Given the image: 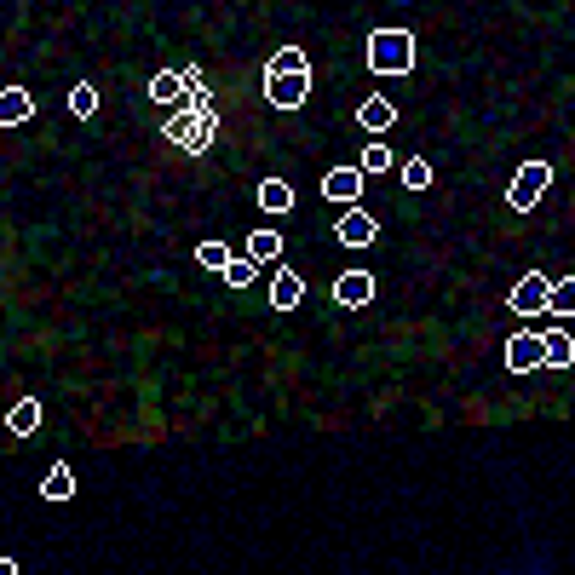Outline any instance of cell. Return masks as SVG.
Segmentation results:
<instances>
[{"mask_svg": "<svg viewBox=\"0 0 575 575\" xmlns=\"http://www.w3.org/2000/svg\"><path fill=\"white\" fill-rule=\"evenodd\" d=\"M368 69H380V75H409L414 69V29H374L368 35Z\"/></svg>", "mask_w": 575, "mask_h": 575, "instance_id": "1", "label": "cell"}, {"mask_svg": "<svg viewBox=\"0 0 575 575\" xmlns=\"http://www.w3.org/2000/svg\"><path fill=\"white\" fill-rule=\"evenodd\" d=\"M552 190V167L547 161H524L518 173H512V190H506V207H518V213H529V207L541 202Z\"/></svg>", "mask_w": 575, "mask_h": 575, "instance_id": "2", "label": "cell"}, {"mask_svg": "<svg viewBox=\"0 0 575 575\" xmlns=\"http://www.w3.org/2000/svg\"><path fill=\"white\" fill-rule=\"evenodd\" d=\"M265 98L276 110H299L311 98V69H265Z\"/></svg>", "mask_w": 575, "mask_h": 575, "instance_id": "3", "label": "cell"}, {"mask_svg": "<svg viewBox=\"0 0 575 575\" xmlns=\"http://www.w3.org/2000/svg\"><path fill=\"white\" fill-rule=\"evenodd\" d=\"M547 288H552V276H547V271H524L506 305H512L518 317H541V311H547Z\"/></svg>", "mask_w": 575, "mask_h": 575, "instance_id": "4", "label": "cell"}, {"mask_svg": "<svg viewBox=\"0 0 575 575\" xmlns=\"http://www.w3.org/2000/svg\"><path fill=\"white\" fill-rule=\"evenodd\" d=\"M334 236H340V248H368V242L380 236V225H374V213H363V207H351V213H340V225H334Z\"/></svg>", "mask_w": 575, "mask_h": 575, "instance_id": "5", "label": "cell"}, {"mask_svg": "<svg viewBox=\"0 0 575 575\" xmlns=\"http://www.w3.org/2000/svg\"><path fill=\"white\" fill-rule=\"evenodd\" d=\"M506 368L512 374H535L541 368V334H512L506 340Z\"/></svg>", "mask_w": 575, "mask_h": 575, "instance_id": "6", "label": "cell"}, {"mask_svg": "<svg viewBox=\"0 0 575 575\" xmlns=\"http://www.w3.org/2000/svg\"><path fill=\"white\" fill-rule=\"evenodd\" d=\"M334 299H340L345 311H363L368 299H374V276H368V271H345L340 282H334Z\"/></svg>", "mask_w": 575, "mask_h": 575, "instance_id": "7", "label": "cell"}, {"mask_svg": "<svg viewBox=\"0 0 575 575\" xmlns=\"http://www.w3.org/2000/svg\"><path fill=\"white\" fill-rule=\"evenodd\" d=\"M322 196H328V202H357V196H363V173H357V167H334V173H328V179H322Z\"/></svg>", "mask_w": 575, "mask_h": 575, "instance_id": "8", "label": "cell"}, {"mask_svg": "<svg viewBox=\"0 0 575 575\" xmlns=\"http://www.w3.org/2000/svg\"><path fill=\"white\" fill-rule=\"evenodd\" d=\"M299 299H305V276L288 271V265H276V276H271V305H276V311H294Z\"/></svg>", "mask_w": 575, "mask_h": 575, "instance_id": "9", "label": "cell"}, {"mask_svg": "<svg viewBox=\"0 0 575 575\" xmlns=\"http://www.w3.org/2000/svg\"><path fill=\"white\" fill-rule=\"evenodd\" d=\"M150 104H161V110L184 104V69H156L150 75Z\"/></svg>", "mask_w": 575, "mask_h": 575, "instance_id": "10", "label": "cell"}, {"mask_svg": "<svg viewBox=\"0 0 575 575\" xmlns=\"http://www.w3.org/2000/svg\"><path fill=\"white\" fill-rule=\"evenodd\" d=\"M35 115V98L23 87H0V127H23Z\"/></svg>", "mask_w": 575, "mask_h": 575, "instance_id": "11", "label": "cell"}, {"mask_svg": "<svg viewBox=\"0 0 575 575\" xmlns=\"http://www.w3.org/2000/svg\"><path fill=\"white\" fill-rule=\"evenodd\" d=\"M357 121H363V133H386L391 121H397V104H391V98H363Z\"/></svg>", "mask_w": 575, "mask_h": 575, "instance_id": "12", "label": "cell"}, {"mask_svg": "<svg viewBox=\"0 0 575 575\" xmlns=\"http://www.w3.org/2000/svg\"><path fill=\"white\" fill-rule=\"evenodd\" d=\"M6 432H18V437L41 432V403H35V397H23V403H12V414H6Z\"/></svg>", "mask_w": 575, "mask_h": 575, "instance_id": "13", "label": "cell"}, {"mask_svg": "<svg viewBox=\"0 0 575 575\" xmlns=\"http://www.w3.org/2000/svg\"><path fill=\"white\" fill-rule=\"evenodd\" d=\"M259 207L282 219V213H294V190H288L282 179H265V184H259Z\"/></svg>", "mask_w": 575, "mask_h": 575, "instance_id": "14", "label": "cell"}, {"mask_svg": "<svg viewBox=\"0 0 575 575\" xmlns=\"http://www.w3.org/2000/svg\"><path fill=\"white\" fill-rule=\"evenodd\" d=\"M541 363L570 368L575 363V340H570V334H541Z\"/></svg>", "mask_w": 575, "mask_h": 575, "instance_id": "15", "label": "cell"}, {"mask_svg": "<svg viewBox=\"0 0 575 575\" xmlns=\"http://www.w3.org/2000/svg\"><path fill=\"white\" fill-rule=\"evenodd\" d=\"M276 253H282V236H276V230H253V236H248V259H253V265H276Z\"/></svg>", "mask_w": 575, "mask_h": 575, "instance_id": "16", "label": "cell"}, {"mask_svg": "<svg viewBox=\"0 0 575 575\" xmlns=\"http://www.w3.org/2000/svg\"><path fill=\"white\" fill-rule=\"evenodd\" d=\"M41 495H46V501H69V495H75V472H69L64 460H58V466H52V472H46Z\"/></svg>", "mask_w": 575, "mask_h": 575, "instance_id": "17", "label": "cell"}, {"mask_svg": "<svg viewBox=\"0 0 575 575\" xmlns=\"http://www.w3.org/2000/svg\"><path fill=\"white\" fill-rule=\"evenodd\" d=\"M69 115H81V121L98 115V87H92V81H75V87H69Z\"/></svg>", "mask_w": 575, "mask_h": 575, "instance_id": "18", "label": "cell"}, {"mask_svg": "<svg viewBox=\"0 0 575 575\" xmlns=\"http://www.w3.org/2000/svg\"><path fill=\"white\" fill-rule=\"evenodd\" d=\"M391 167H397V156H391L386 144H368L363 156H357V173H363V179L368 173H391Z\"/></svg>", "mask_w": 575, "mask_h": 575, "instance_id": "19", "label": "cell"}, {"mask_svg": "<svg viewBox=\"0 0 575 575\" xmlns=\"http://www.w3.org/2000/svg\"><path fill=\"white\" fill-rule=\"evenodd\" d=\"M213 127H219V121H213V110L196 115V127H190V138H184V156H202L207 144H213Z\"/></svg>", "mask_w": 575, "mask_h": 575, "instance_id": "20", "label": "cell"}, {"mask_svg": "<svg viewBox=\"0 0 575 575\" xmlns=\"http://www.w3.org/2000/svg\"><path fill=\"white\" fill-rule=\"evenodd\" d=\"M219 276H225L230 288H248L253 276H259V265H253L248 253H236V259H230V265H225V271H219Z\"/></svg>", "mask_w": 575, "mask_h": 575, "instance_id": "21", "label": "cell"}, {"mask_svg": "<svg viewBox=\"0 0 575 575\" xmlns=\"http://www.w3.org/2000/svg\"><path fill=\"white\" fill-rule=\"evenodd\" d=\"M547 311H558V317H570V311H575V282H570V276L547 288Z\"/></svg>", "mask_w": 575, "mask_h": 575, "instance_id": "22", "label": "cell"}, {"mask_svg": "<svg viewBox=\"0 0 575 575\" xmlns=\"http://www.w3.org/2000/svg\"><path fill=\"white\" fill-rule=\"evenodd\" d=\"M397 173H403V184H409V190H426V184H432V161H414L409 156Z\"/></svg>", "mask_w": 575, "mask_h": 575, "instance_id": "23", "label": "cell"}, {"mask_svg": "<svg viewBox=\"0 0 575 575\" xmlns=\"http://www.w3.org/2000/svg\"><path fill=\"white\" fill-rule=\"evenodd\" d=\"M196 259H202L207 271H225V265H230V248H225V242H202V248H196Z\"/></svg>", "mask_w": 575, "mask_h": 575, "instance_id": "24", "label": "cell"}, {"mask_svg": "<svg viewBox=\"0 0 575 575\" xmlns=\"http://www.w3.org/2000/svg\"><path fill=\"white\" fill-rule=\"evenodd\" d=\"M271 69H311V64H305V52H299V46H282V52L271 58Z\"/></svg>", "mask_w": 575, "mask_h": 575, "instance_id": "25", "label": "cell"}, {"mask_svg": "<svg viewBox=\"0 0 575 575\" xmlns=\"http://www.w3.org/2000/svg\"><path fill=\"white\" fill-rule=\"evenodd\" d=\"M0 575H18V564H12V558H0Z\"/></svg>", "mask_w": 575, "mask_h": 575, "instance_id": "26", "label": "cell"}]
</instances>
